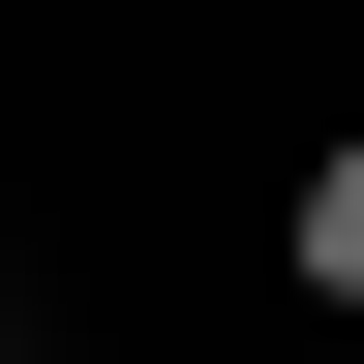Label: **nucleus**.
Segmentation results:
<instances>
[{
	"instance_id": "1",
	"label": "nucleus",
	"mask_w": 364,
	"mask_h": 364,
	"mask_svg": "<svg viewBox=\"0 0 364 364\" xmlns=\"http://www.w3.org/2000/svg\"><path fill=\"white\" fill-rule=\"evenodd\" d=\"M273 273H304V304H364V122H334L304 182H273Z\"/></svg>"
}]
</instances>
